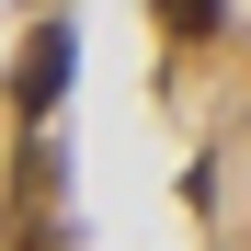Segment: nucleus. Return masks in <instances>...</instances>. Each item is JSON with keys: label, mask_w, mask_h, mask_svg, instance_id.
<instances>
[{"label": "nucleus", "mask_w": 251, "mask_h": 251, "mask_svg": "<svg viewBox=\"0 0 251 251\" xmlns=\"http://www.w3.org/2000/svg\"><path fill=\"white\" fill-rule=\"evenodd\" d=\"M12 92H23V114H46V103L69 92V34H57V23H46V34L23 46V69H12Z\"/></svg>", "instance_id": "nucleus-1"}, {"label": "nucleus", "mask_w": 251, "mask_h": 251, "mask_svg": "<svg viewBox=\"0 0 251 251\" xmlns=\"http://www.w3.org/2000/svg\"><path fill=\"white\" fill-rule=\"evenodd\" d=\"M217 12H228V0H160V23H172L183 46H205V34H217Z\"/></svg>", "instance_id": "nucleus-2"}]
</instances>
